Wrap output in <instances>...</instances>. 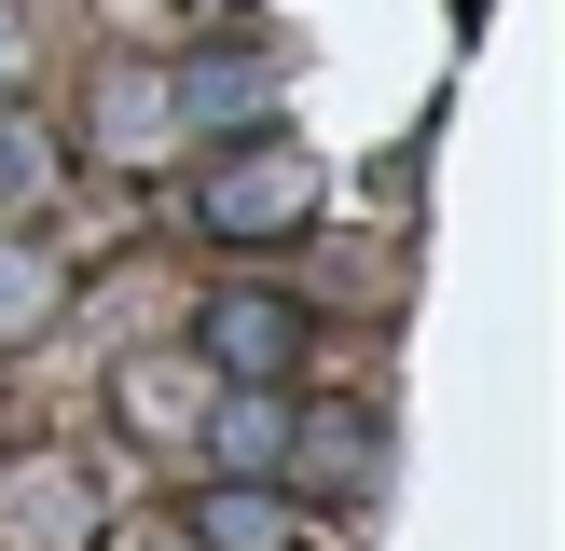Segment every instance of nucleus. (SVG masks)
Wrapping results in <instances>:
<instances>
[{
    "label": "nucleus",
    "mask_w": 565,
    "mask_h": 551,
    "mask_svg": "<svg viewBox=\"0 0 565 551\" xmlns=\"http://www.w3.org/2000/svg\"><path fill=\"white\" fill-rule=\"evenodd\" d=\"M193 220H207L221 248H276L318 220V152H290V138H248V152L207 165V193H193Z\"/></svg>",
    "instance_id": "nucleus-1"
},
{
    "label": "nucleus",
    "mask_w": 565,
    "mask_h": 551,
    "mask_svg": "<svg viewBox=\"0 0 565 551\" xmlns=\"http://www.w3.org/2000/svg\"><path fill=\"white\" fill-rule=\"evenodd\" d=\"M193 345H207L221 386H290L303 372V303L290 290H221L207 317H193Z\"/></svg>",
    "instance_id": "nucleus-2"
},
{
    "label": "nucleus",
    "mask_w": 565,
    "mask_h": 551,
    "mask_svg": "<svg viewBox=\"0 0 565 551\" xmlns=\"http://www.w3.org/2000/svg\"><path fill=\"white\" fill-rule=\"evenodd\" d=\"M193 551H290V510H276L263 483H235V468H221V483L193 496Z\"/></svg>",
    "instance_id": "nucleus-3"
},
{
    "label": "nucleus",
    "mask_w": 565,
    "mask_h": 551,
    "mask_svg": "<svg viewBox=\"0 0 565 551\" xmlns=\"http://www.w3.org/2000/svg\"><path fill=\"white\" fill-rule=\"evenodd\" d=\"M166 110H180V125H248V110H263V55H193V69H166Z\"/></svg>",
    "instance_id": "nucleus-4"
},
{
    "label": "nucleus",
    "mask_w": 565,
    "mask_h": 551,
    "mask_svg": "<svg viewBox=\"0 0 565 551\" xmlns=\"http://www.w3.org/2000/svg\"><path fill=\"white\" fill-rule=\"evenodd\" d=\"M180 110H166V69H110L97 83V152H166Z\"/></svg>",
    "instance_id": "nucleus-5"
},
{
    "label": "nucleus",
    "mask_w": 565,
    "mask_h": 551,
    "mask_svg": "<svg viewBox=\"0 0 565 551\" xmlns=\"http://www.w3.org/2000/svg\"><path fill=\"white\" fill-rule=\"evenodd\" d=\"M55 303H70V276H55L28 235H0V345H42V331H55Z\"/></svg>",
    "instance_id": "nucleus-6"
},
{
    "label": "nucleus",
    "mask_w": 565,
    "mask_h": 551,
    "mask_svg": "<svg viewBox=\"0 0 565 551\" xmlns=\"http://www.w3.org/2000/svg\"><path fill=\"white\" fill-rule=\"evenodd\" d=\"M207 441H221V468H248V483H263V468L290 455V400H276V386H235V400L207 413Z\"/></svg>",
    "instance_id": "nucleus-7"
},
{
    "label": "nucleus",
    "mask_w": 565,
    "mask_h": 551,
    "mask_svg": "<svg viewBox=\"0 0 565 551\" xmlns=\"http://www.w3.org/2000/svg\"><path fill=\"white\" fill-rule=\"evenodd\" d=\"M0 496H28V538H0V551H83V483L70 468H28V483H0Z\"/></svg>",
    "instance_id": "nucleus-8"
},
{
    "label": "nucleus",
    "mask_w": 565,
    "mask_h": 551,
    "mask_svg": "<svg viewBox=\"0 0 565 551\" xmlns=\"http://www.w3.org/2000/svg\"><path fill=\"white\" fill-rule=\"evenodd\" d=\"M55 180V138L42 125H0V193H14V207H28V193H42Z\"/></svg>",
    "instance_id": "nucleus-9"
},
{
    "label": "nucleus",
    "mask_w": 565,
    "mask_h": 551,
    "mask_svg": "<svg viewBox=\"0 0 565 551\" xmlns=\"http://www.w3.org/2000/svg\"><path fill=\"white\" fill-rule=\"evenodd\" d=\"M0 55H14V0H0Z\"/></svg>",
    "instance_id": "nucleus-10"
}]
</instances>
